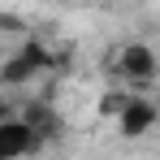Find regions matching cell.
Wrapping results in <instances>:
<instances>
[{
  "label": "cell",
  "mask_w": 160,
  "mask_h": 160,
  "mask_svg": "<svg viewBox=\"0 0 160 160\" xmlns=\"http://www.w3.org/2000/svg\"><path fill=\"white\" fill-rule=\"evenodd\" d=\"M117 69H121V78L130 82V87H147L160 74V56H156L152 43H126L117 52Z\"/></svg>",
  "instance_id": "obj_2"
},
{
  "label": "cell",
  "mask_w": 160,
  "mask_h": 160,
  "mask_svg": "<svg viewBox=\"0 0 160 160\" xmlns=\"http://www.w3.org/2000/svg\"><path fill=\"white\" fill-rule=\"evenodd\" d=\"M35 74H39V69H35L22 52L4 56V65H0V82H4V87H30V82H35Z\"/></svg>",
  "instance_id": "obj_5"
},
{
  "label": "cell",
  "mask_w": 160,
  "mask_h": 160,
  "mask_svg": "<svg viewBox=\"0 0 160 160\" xmlns=\"http://www.w3.org/2000/svg\"><path fill=\"white\" fill-rule=\"evenodd\" d=\"M48 138L35 130L30 121H22L18 112L0 121V160H22V156H35Z\"/></svg>",
  "instance_id": "obj_1"
},
{
  "label": "cell",
  "mask_w": 160,
  "mask_h": 160,
  "mask_svg": "<svg viewBox=\"0 0 160 160\" xmlns=\"http://www.w3.org/2000/svg\"><path fill=\"white\" fill-rule=\"evenodd\" d=\"M160 126V108L147 100V95H130V104L126 112L117 117V130L126 134V138H143V134H152Z\"/></svg>",
  "instance_id": "obj_3"
},
{
  "label": "cell",
  "mask_w": 160,
  "mask_h": 160,
  "mask_svg": "<svg viewBox=\"0 0 160 160\" xmlns=\"http://www.w3.org/2000/svg\"><path fill=\"white\" fill-rule=\"evenodd\" d=\"M0 26H4V30H18L22 22H18V13H4V18H0Z\"/></svg>",
  "instance_id": "obj_8"
},
{
  "label": "cell",
  "mask_w": 160,
  "mask_h": 160,
  "mask_svg": "<svg viewBox=\"0 0 160 160\" xmlns=\"http://www.w3.org/2000/svg\"><path fill=\"white\" fill-rule=\"evenodd\" d=\"M18 52L26 56V61L35 65V69H39V74H48V69H56V65H61V56H56L52 48L43 43V39H35V35H30V39L22 43V48H18Z\"/></svg>",
  "instance_id": "obj_6"
},
{
  "label": "cell",
  "mask_w": 160,
  "mask_h": 160,
  "mask_svg": "<svg viewBox=\"0 0 160 160\" xmlns=\"http://www.w3.org/2000/svg\"><path fill=\"white\" fill-rule=\"evenodd\" d=\"M126 104H130V95H126V91H104L95 108H100V117H108V121H117V117L126 112Z\"/></svg>",
  "instance_id": "obj_7"
},
{
  "label": "cell",
  "mask_w": 160,
  "mask_h": 160,
  "mask_svg": "<svg viewBox=\"0 0 160 160\" xmlns=\"http://www.w3.org/2000/svg\"><path fill=\"white\" fill-rule=\"evenodd\" d=\"M18 117H22V121H30L43 138H56V134H61V117L52 112V104H48V100H26V104L18 108Z\"/></svg>",
  "instance_id": "obj_4"
}]
</instances>
